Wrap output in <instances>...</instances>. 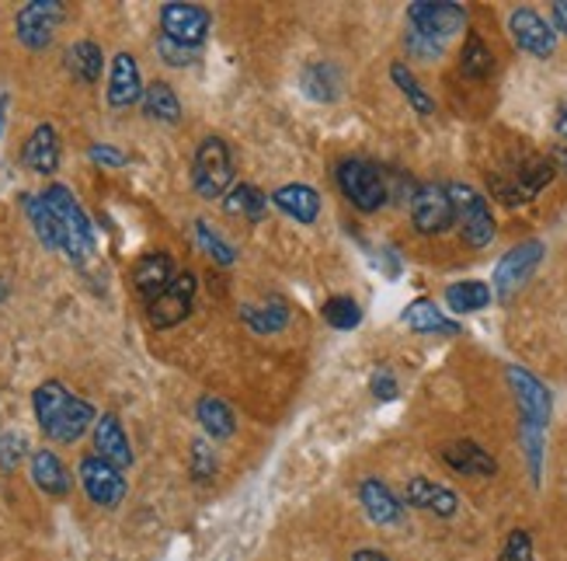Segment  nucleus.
I'll return each instance as SVG.
<instances>
[{"mask_svg": "<svg viewBox=\"0 0 567 561\" xmlns=\"http://www.w3.org/2000/svg\"><path fill=\"white\" fill-rule=\"evenodd\" d=\"M505 377L515 395V405H519V439H523V453L529 463V478L533 484H539V478H544V447H547L554 398L547 384L533 377L529 370H523V366H508Z\"/></svg>", "mask_w": 567, "mask_h": 561, "instance_id": "1", "label": "nucleus"}, {"mask_svg": "<svg viewBox=\"0 0 567 561\" xmlns=\"http://www.w3.org/2000/svg\"><path fill=\"white\" fill-rule=\"evenodd\" d=\"M32 408H35V419L42 426V432L56 443H78V439L94 426V408L78 398L73 390H66L60 380H45L35 387L32 395Z\"/></svg>", "mask_w": 567, "mask_h": 561, "instance_id": "2", "label": "nucleus"}, {"mask_svg": "<svg viewBox=\"0 0 567 561\" xmlns=\"http://www.w3.org/2000/svg\"><path fill=\"white\" fill-rule=\"evenodd\" d=\"M42 203L49 206V213H53L60 224V252L73 265H87L94 258V227H91L87 213L81 210L78 195H73L66 185H49L42 192Z\"/></svg>", "mask_w": 567, "mask_h": 561, "instance_id": "3", "label": "nucleus"}, {"mask_svg": "<svg viewBox=\"0 0 567 561\" xmlns=\"http://www.w3.org/2000/svg\"><path fill=\"white\" fill-rule=\"evenodd\" d=\"M334 178L341 195L349 200L359 213H377L386 206L390 192H386V175L373 164V161H362V157H344L334 167Z\"/></svg>", "mask_w": 567, "mask_h": 561, "instance_id": "4", "label": "nucleus"}, {"mask_svg": "<svg viewBox=\"0 0 567 561\" xmlns=\"http://www.w3.org/2000/svg\"><path fill=\"white\" fill-rule=\"evenodd\" d=\"M234 154L224 136H206L192 161V185L203 200H219L234 185Z\"/></svg>", "mask_w": 567, "mask_h": 561, "instance_id": "5", "label": "nucleus"}, {"mask_svg": "<svg viewBox=\"0 0 567 561\" xmlns=\"http://www.w3.org/2000/svg\"><path fill=\"white\" fill-rule=\"evenodd\" d=\"M446 192H450V200H453L456 224H460L463 241L471 244V248H487V244L495 241V234H498L491 203L484 200V195L474 185H466V182H450Z\"/></svg>", "mask_w": 567, "mask_h": 561, "instance_id": "6", "label": "nucleus"}, {"mask_svg": "<svg viewBox=\"0 0 567 561\" xmlns=\"http://www.w3.org/2000/svg\"><path fill=\"white\" fill-rule=\"evenodd\" d=\"M408 203H411V224H414L417 234L439 237V234H446L456 224V210H453L446 185H439V182L417 185Z\"/></svg>", "mask_w": 567, "mask_h": 561, "instance_id": "7", "label": "nucleus"}, {"mask_svg": "<svg viewBox=\"0 0 567 561\" xmlns=\"http://www.w3.org/2000/svg\"><path fill=\"white\" fill-rule=\"evenodd\" d=\"M408 24L414 32L446 45L456 32H463L466 8L456 0H414V4H408Z\"/></svg>", "mask_w": 567, "mask_h": 561, "instance_id": "8", "label": "nucleus"}, {"mask_svg": "<svg viewBox=\"0 0 567 561\" xmlns=\"http://www.w3.org/2000/svg\"><path fill=\"white\" fill-rule=\"evenodd\" d=\"M544 255H547L544 241H523V244H515V248H508L505 258L495 265V289L491 293H498V300H512L515 293L533 279Z\"/></svg>", "mask_w": 567, "mask_h": 561, "instance_id": "9", "label": "nucleus"}, {"mask_svg": "<svg viewBox=\"0 0 567 561\" xmlns=\"http://www.w3.org/2000/svg\"><path fill=\"white\" fill-rule=\"evenodd\" d=\"M63 18H66V8L60 4V0H32V4H24L14 18L18 42L29 45V49H45L49 42H53Z\"/></svg>", "mask_w": 567, "mask_h": 561, "instance_id": "10", "label": "nucleus"}, {"mask_svg": "<svg viewBox=\"0 0 567 561\" xmlns=\"http://www.w3.org/2000/svg\"><path fill=\"white\" fill-rule=\"evenodd\" d=\"M195 289H199V286H195V276L192 273H178L175 279L167 283L164 293H157V297L146 304V322H151L157 332L182 325L185 317L192 314Z\"/></svg>", "mask_w": 567, "mask_h": 561, "instance_id": "11", "label": "nucleus"}, {"mask_svg": "<svg viewBox=\"0 0 567 561\" xmlns=\"http://www.w3.org/2000/svg\"><path fill=\"white\" fill-rule=\"evenodd\" d=\"M81 484L94 506L102 509H115L122 499H126V478L115 468V463L102 460L97 453L81 460Z\"/></svg>", "mask_w": 567, "mask_h": 561, "instance_id": "12", "label": "nucleus"}, {"mask_svg": "<svg viewBox=\"0 0 567 561\" xmlns=\"http://www.w3.org/2000/svg\"><path fill=\"white\" fill-rule=\"evenodd\" d=\"M209 11L199 4H164L161 8V35L171 42L199 49L209 35Z\"/></svg>", "mask_w": 567, "mask_h": 561, "instance_id": "13", "label": "nucleus"}, {"mask_svg": "<svg viewBox=\"0 0 567 561\" xmlns=\"http://www.w3.org/2000/svg\"><path fill=\"white\" fill-rule=\"evenodd\" d=\"M508 32L515 39V45L536 60H550L557 53V32L529 8H515L508 14Z\"/></svg>", "mask_w": 567, "mask_h": 561, "instance_id": "14", "label": "nucleus"}, {"mask_svg": "<svg viewBox=\"0 0 567 561\" xmlns=\"http://www.w3.org/2000/svg\"><path fill=\"white\" fill-rule=\"evenodd\" d=\"M404 502L411 509L432 512V517H439V520H453L460 512V496L453 492V488L439 484L432 478H422V475L404 484Z\"/></svg>", "mask_w": 567, "mask_h": 561, "instance_id": "15", "label": "nucleus"}, {"mask_svg": "<svg viewBox=\"0 0 567 561\" xmlns=\"http://www.w3.org/2000/svg\"><path fill=\"white\" fill-rule=\"evenodd\" d=\"M359 502L365 517L377 527H401L404 523V502L393 496V488L383 478H362L359 481Z\"/></svg>", "mask_w": 567, "mask_h": 561, "instance_id": "16", "label": "nucleus"}, {"mask_svg": "<svg viewBox=\"0 0 567 561\" xmlns=\"http://www.w3.org/2000/svg\"><path fill=\"white\" fill-rule=\"evenodd\" d=\"M439 457L450 471H456L463 478H495L498 475V460L491 457L481 443H474V439H456V443H446Z\"/></svg>", "mask_w": 567, "mask_h": 561, "instance_id": "17", "label": "nucleus"}, {"mask_svg": "<svg viewBox=\"0 0 567 561\" xmlns=\"http://www.w3.org/2000/svg\"><path fill=\"white\" fill-rule=\"evenodd\" d=\"M94 450L102 460L115 463V468H130L133 463V447H130V436L122 429L118 415L105 411L102 419H94Z\"/></svg>", "mask_w": 567, "mask_h": 561, "instance_id": "18", "label": "nucleus"}, {"mask_svg": "<svg viewBox=\"0 0 567 561\" xmlns=\"http://www.w3.org/2000/svg\"><path fill=\"white\" fill-rule=\"evenodd\" d=\"M143 98V81H140V67L133 53H118L109 70V105L112 109H130Z\"/></svg>", "mask_w": 567, "mask_h": 561, "instance_id": "19", "label": "nucleus"}, {"mask_svg": "<svg viewBox=\"0 0 567 561\" xmlns=\"http://www.w3.org/2000/svg\"><path fill=\"white\" fill-rule=\"evenodd\" d=\"M21 161L29 164L35 175H56L60 167V136L49 122H39L32 136L21 146Z\"/></svg>", "mask_w": 567, "mask_h": 561, "instance_id": "20", "label": "nucleus"}, {"mask_svg": "<svg viewBox=\"0 0 567 561\" xmlns=\"http://www.w3.org/2000/svg\"><path fill=\"white\" fill-rule=\"evenodd\" d=\"M171 279H175V262H171L167 252H151L133 265V286L146 304H151L157 293H164Z\"/></svg>", "mask_w": 567, "mask_h": 561, "instance_id": "21", "label": "nucleus"}, {"mask_svg": "<svg viewBox=\"0 0 567 561\" xmlns=\"http://www.w3.org/2000/svg\"><path fill=\"white\" fill-rule=\"evenodd\" d=\"M554 175H557V171H554L550 157L529 154V157H523L519 164H515V171H512V175H505V178L515 185V192L523 195V203H533L536 195L554 182Z\"/></svg>", "mask_w": 567, "mask_h": 561, "instance_id": "22", "label": "nucleus"}, {"mask_svg": "<svg viewBox=\"0 0 567 561\" xmlns=\"http://www.w3.org/2000/svg\"><path fill=\"white\" fill-rule=\"evenodd\" d=\"M300 88L310 102H320V105H331L341 98V70L334 63H310L303 67L300 73Z\"/></svg>", "mask_w": 567, "mask_h": 561, "instance_id": "23", "label": "nucleus"}, {"mask_svg": "<svg viewBox=\"0 0 567 561\" xmlns=\"http://www.w3.org/2000/svg\"><path fill=\"white\" fill-rule=\"evenodd\" d=\"M401 317H404V325L417 335H460V325L450 322V317L439 310V304L429 297L411 300Z\"/></svg>", "mask_w": 567, "mask_h": 561, "instance_id": "24", "label": "nucleus"}, {"mask_svg": "<svg viewBox=\"0 0 567 561\" xmlns=\"http://www.w3.org/2000/svg\"><path fill=\"white\" fill-rule=\"evenodd\" d=\"M272 203H276L286 216H292L296 224H313V220L320 216V195H317V188L300 185V182L276 188V192H272Z\"/></svg>", "mask_w": 567, "mask_h": 561, "instance_id": "25", "label": "nucleus"}, {"mask_svg": "<svg viewBox=\"0 0 567 561\" xmlns=\"http://www.w3.org/2000/svg\"><path fill=\"white\" fill-rule=\"evenodd\" d=\"M32 481L53 499H63L70 492V484H73L70 471L63 468V460L53 450H35L32 453Z\"/></svg>", "mask_w": 567, "mask_h": 561, "instance_id": "26", "label": "nucleus"}, {"mask_svg": "<svg viewBox=\"0 0 567 561\" xmlns=\"http://www.w3.org/2000/svg\"><path fill=\"white\" fill-rule=\"evenodd\" d=\"M240 322L258 335H276L289 325V304L279 297L261 304H240Z\"/></svg>", "mask_w": 567, "mask_h": 561, "instance_id": "27", "label": "nucleus"}, {"mask_svg": "<svg viewBox=\"0 0 567 561\" xmlns=\"http://www.w3.org/2000/svg\"><path fill=\"white\" fill-rule=\"evenodd\" d=\"M102 67H105V53L102 45L91 42V39H81L66 49V70L78 78L81 84H94L102 78Z\"/></svg>", "mask_w": 567, "mask_h": 561, "instance_id": "28", "label": "nucleus"}, {"mask_svg": "<svg viewBox=\"0 0 567 561\" xmlns=\"http://www.w3.org/2000/svg\"><path fill=\"white\" fill-rule=\"evenodd\" d=\"M460 73L466 81H487L491 73H495V53H491V45L471 32L463 39V49H460Z\"/></svg>", "mask_w": 567, "mask_h": 561, "instance_id": "29", "label": "nucleus"}, {"mask_svg": "<svg viewBox=\"0 0 567 561\" xmlns=\"http://www.w3.org/2000/svg\"><path fill=\"white\" fill-rule=\"evenodd\" d=\"M143 112L146 119H154V122H167V126H175V122L182 119V102H178V94L171 84L164 81H154L151 88H143Z\"/></svg>", "mask_w": 567, "mask_h": 561, "instance_id": "30", "label": "nucleus"}, {"mask_svg": "<svg viewBox=\"0 0 567 561\" xmlns=\"http://www.w3.org/2000/svg\"><path fill=\"white\" fill-rule=\"evenodd\" d=\"M195 419H199V426L213 436V439H230L234 429H237V419L234 411L224 398H199V405H195Z\"/></svg>", "mask_w": 567, "mask_h": 561, "instance_id": "31", "label": "nucleus"}, {"mask_svg": "<svg viewBox=\"0 0 567 561\" xmlns=\"http://www.w3.org/2000/svg\"><path fill=\"white\" fill-rule=\"evenodd\" d=\"M491 300H495V293H491L487 283L481 279H463V283H453L446 289V307L453 314H474V310H484Z\"/></svg>", "mask_w": 567, "mask_h": 561, "instance_id": "32", "label": "nucleus"}, {"mask_svg": "<svg viewBox=\"0 0 567 561\" xmlns=\"http://www.w3.org/2000/svg\"><path fill=\"white\" fill-rule=\"evenodd\" d=\"M390 81L398 84V91L408 98V105L417 112V115H432L435 112V102H432V94L422 88V81L414 78L411 67L408 63H390Z\"/></svg>", "mask_w": 567, "mask_h": 561, "instance_id": "33", "label": "nucleus"}, {"mask_svg": "<svg viewBox=\"0 0 567 561\" xmlns=\"http://www.w3.org/2000/svg\"><path fill=\"white\" fill-rule=\"evenodd\" d=\"M21 203H24V213H29V224L35 227V237L45 244V248L60 252V224H56V216L49 213V206L42 203V195H21Z\"/></svg>", "mask_w": 567, "mask_h": 561, "instance_id": "34", "label": "nucleus"}, {"mask_svg": "<svg viewBox=\"0 0 567 561\" xmlns=\"http://www.w3.org/2000/svg\"><path fill=\"white\" fill-rule=\"evenodd\" d=\"M320 314H324V322L331 328H338V332H352V328L362 325V307L352 297H331V300H324Z\"/></svg>", "mask_w": 567, "mask_h": 561, "instance_id": "35", "label": "nucleus"}, {"mask_svg": "<svg viewBox=\"0 0 567 561\" xmlns=\"http://www.w3.org/2000/svg\"><path fill=\"white\" fill-rule=\"evenodd\" d=\"M227 210L248 216V220H261L265 210H268V200L261 195V188H255V185H234L230 195H227Z\"/></svg>", "mask_w": 567, "mask_h": 561, "instance_id": "36", "label": "nucleus"}, {"mask_svg": "<svg viewBox=\"0 0 567 561\" xmlns=\"http://www.w3.org/2000/svg\"><path fill=\"white\" fill-rule=\"evenodd\" d=\"M195 237H199L203 252H206V255H213L219 265H234V262H237L234 244L219 237V231H216V227H209V220H195Z\"/></svg>", "mask_w": 567, "mask_h": 561, "instance_id": "37", "label": "nucleus"}, {"mask_svg": "<svg viewBox=\"0 0 567 561\" xmlns=\"http://www.w3.org/2000/svg\"><path fill=\"white\" fill-rule=\"evenodd\" d=\"M498 561H536V551H533V533H529V530H523V527H515V530L505 537Z\"/></svg>", "mask_w": 567, "mask_h": 561, "instance_id": "38", "label": "nucleus"}, {"mask_svg": "<svg viewBox=\"0 0 567 561\" xmlns=\"http://www.w3.org/2000/svg\"><path fill=\"white\" fill-rule=\"evenodd\" d=\"M24 453H29V443H24L21 432H0V468L14 471Z\"/></svg>", "mask_w": 567, "mask_h": 561, "instance_id": "39", "label": "nucleus"}, {"mask_svg": "<svg viewBox=\"0 0 567 561\" xmlns=\"http://www.w3.org/2000/svg\"><path fill=\"white\" fill-rule=\"evenodd\" d=\"M192 478L199 484H209L216 478V457H213L209 443H203V439L192 447Z\"/></svg>", "mask_w": 567, "mask_h": 561, "instance_id": "40", "label": "nucleus"}, {"mask_svg": "<svg viewBox=\"0 0 567 561\" xmlns=\"http://www.w3.org/2000/svg\"><path fill=\"white\" fill-rule=\"evenodd\" d=\"M404 45H408V53L417 57V60H439L442 53H446V45L435 42V39H429V35H422V32H414V29H408Z\"/></svg>", "mask_w": 567, "mask_h": 561, "instance_id": "41", "label": "nucleus"}, {"mask_svg": "<svg viewBox=\"0 0 567 561\" xmlns=\"http://www.w3.org/2000/svg\"><path fill=\"white\" fill-rule=\"evenodd\" d=\"M157 53H161V60L171 63V67H192L195 57H199V49H188V45L171 42L167 35H157Z\"/></svg>", "mask_w": 567, "mask_h": 561, "instance_id": "42", "label": "nucleus"}, {"mask_svg": "<svg viewBox=\"0 0 567 561\" xmlns=\"http://www.w3.org/2000/svg\"><path fill=\"white\" fill-rule=\"evenodd\" d=\"M369 390H373L377 401H393L398 398V377H393V370H386V366H380V370L369 377Z\"/></svg>", "mask_w": 567, "mask_h": 561, "instance_id": "43", "label": "nucleus"}, {"mask_svg": "<svg viewBox=\"0 0 567 561\" xmlns=\"http://www.w3.org/2000/svg\"><path fill=\"white\" fill-rule=\"evenodd\" d=\"M91 161L94 164H105V167H122L130 157L118 151V146H112V143H94L91 146Z\"/></svg>", "mask_w": 567, "mask_h": 561, "instance_id": "44", "label": "nucleus"}, {"mask_svg": "<svg viewBox=\"0 0 567 561\" xmlns=\"http://www.w3.org/2000/svg\"><path fill=\"white\" fill-rule=\"evenodd\" d=\"M554 32L567 39V0H557L554 4Z\"/></svg>", "mask_w": 567, "mask_h": 561, "instance_id": "45", "label": "nucleus"}, {"mask_svg": "<svg viewBox=\"0 0 567 561\" xmlns=\"http://www.w3.org/2000/svg\"><path fill=\"white\" fill-rule=\"evenodd\" d=\"M550 164H554L557 175L567 178V146H550Z\"/></svg>", "mask_w": 567, "mask_h": 561, "instance_id": "46", "label": "nucleus"}, {"mask_svg": "<svg viewBox=\"0 0 567 561\" xmlns=\"http://www.w3.org/2000/svg\"><path fill=\"white\" fill-rule=\"evenodd\" d=\"M352 561H393V558H386L383 551H373V548H362L352 554Z\"/></svg>", "mask_w": 567, "mask_h": 561, "instance_id": "47", "label": "nucleus"}, {"mask_svg": "<svg viewBox=\"0 0 567 561\" xmlns=\"http://www.w3.org/2000/svg\"><path fill=\"white\" fill-rule=\"evenodd\" d=\"M8 105H11V94H0V133H4V122H8Z\"/></svg>", "mask_w": 567, "mask_h": 561, "instance_id": "48", "label": "nucleus"}, {"mask_svg": "<svg viewBox=\"0 0 567 561\" xmlns=\"http://www.w3.org/2000/svg\"><path fill=\"white\" fill-rule=\"evenodd\" d=\"M554 126H557V133L567 140V109H560V112H557V122H554Z\"/></svg>", "mask_w": 567, "mask_h": 561, "instance_id": "49", "label": "nucleus"}, {"mask_svg": "<svg viewBox=\"0 0 567 561\" xmlns=\"http://www.w3.org/2000/svg\"><path fill=\"white\" fill-rule=\"evenodd\" d=\"M8 297V286H4V279H0V300H4Z\"/></svg>", "mask_w": 567, "mask_h": 561, "instance_id": "50", "label": "nucleus"}]
</instances>
